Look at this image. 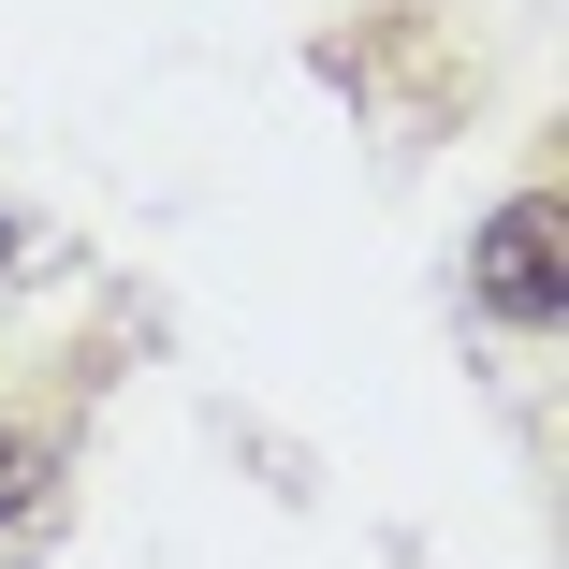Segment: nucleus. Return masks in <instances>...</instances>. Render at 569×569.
Wrapping results in <instances>:
<instances>
[{
    "label": "nucleus",
    "mask_w": 569,
    "mask_h": 569,
    "mask_svg": "<svg viewBox=\"0 0 569 569\" xmlns=\"http://www.w3.org/2000/svg\"><path fill=\"white\" fill-rule=\"evenodd\" d=\"M0 263H16V219H0Z\"/></svg>",
    "instance_id": "7ed1b4c3"
},
{
    "label": "nucleus",
    "mask_w": 569,
    "mask_h": 569,
    "mask_svg": "<svg viewBox=\"0 0 569 569\" xmlns=\"http://www.w3.org/2000/svg\"><path fill=\"white\" fill-rule=\"evenodd\" d=\"M30 482H44V452H0V526L30 511Z\"/></svg>",
    "instance_id": "f03ea898"
},
{
    "label": "nucleus",
    "mask_w": 569,
    "mask_h": 569,
    "mask_svg": "<svg viewBox=\"0 0 569 569\" xmlns=\"http://www.w3.org/2000/svg\"><path fill=\"white\" fill-rule=\"evenodd\" d=\"M482 307H497V321H526V336L569 307V278H555V190H526V204H497V219H482Z\"/></svg>",
    "instance_id": "f257e3e1"
}]
</instances>
